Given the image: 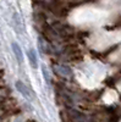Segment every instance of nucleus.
Returning a JSON list of instances; mask_svg holds the SVG:
<instances>
[{"label":"nucleus","instance_id":"obj_1","mask_svg":"<svg viewBox=\"0 0 121 122\" xmlns=\"http://www.w3.org/2000/svg\"><path fill=\"white\" fill-rule=\"evenodd\" d=\"M15 87H16V89H17L25 98H27V99L31 98V92H29L28 87H27L23 82H21V81H16V82H15Z\"/></svg>","mask_w":121,"mask_h":122},{"label":"nucleus","instance_id":"obj_2","mask_svg":"<svg viewBox=\"0 0 121 122\" xmlns=\"http://www.w3.org/2000/svg\"><path fill=\"white\" fill-rule=\"evenodd\" d=\"M11 48H12V51H14V55L16 56V60L18 61V64H22L23 62V53H22V49L20 48V45L17 43H12L11 44Z\"/></svg>","mask_w":121,"mask_h":122},{"label":"nucleus","instance_id":"obj_3","mask_svg":"<svg viewBox=\"0 0 121 122\" xmlns=\"http://www.w3.org/2000/svg\"><path fill=\"white\" fill-rule=\"evenodd\" d=\"M27 55H28V60H29V64L33 68H37L38 67V57H37V54H36V50L34 49H29L27 51Z\"/></svg>","mask_w":121,"mask_h":122},{"label":"nucleus","instance_id":"obj_4","mask_svg":"<svg viewBox=\"0 0 121 122\" xmlns=\"http://www.w3.org/2000/svg\"><path fill=\"white\" fill-rule=\"evenodd\" d=\"M43 76H44V78L47 81V83H49L50 82V78H49V73H48V71H47L45 67H43Z\"/></svg>","mask_w":121,"mask_h":122}]
</instances>
